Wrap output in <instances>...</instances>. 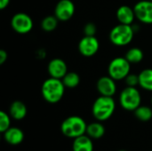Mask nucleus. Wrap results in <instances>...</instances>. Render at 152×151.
Listing matches in <instances>:
<instances>
[{
	"label": "nucleus",
	"instance_id": "3",
	"mask_svg": "<svg viewBox=\"0 0 152 151\" xmlns=\"http://www.w3.org/2000/svg\"><path fill=\"white\" fill-rule=\"evenodd\" d=\"M87 124L79 116H70L65 118L61 125V133L70 139H75L86 134Z\"/></svg>",
	"mask_w": 152,
	"mask_h": 151
},
{
	"label": "nucleus",
	"instance_id": "4",
	"mask_svg": "<svg viewBox=\"0 0 152 151\" xmlns=\"http://www.w3.org/2000/svg\"><path fill=\"white\" fill-rule=\"evenodd\" d=\"M134 36V29L132 25L118 24L110 32V40L116 46H126L129 44Z\"/></svg>",
	"mask_w": 152,
	"mask_h": 151
},
{
	"label": "nucleus",
	"instance_id": "12",
	"mask_svg": "<svg viewBox=\"0 0 152 151\" xmlns=\"http://www.w3.org/2000/svg\"><path fill=\"white\" fill-rule=\"evenodd\" d=\"M47 72L51 77L62 79L68 73V66L62 59L54 58L49 61L47 65Z\"/></svg>",
	"mask_w": 152,
	"mask_h": 151
},
{
	"label": "nucleus",
	"instance_id": "25",
	"mask_svg": "<svg viewBox=\"0 0 152 151\" xmlns=\"http://www.w3.org/2000/svg\"><path fill=\"white\" fill-rule=\"evenodd\" d=\"M84 34L85 36H95L96 34V31H97V28L95 26L94 23L93 22H88L85 25L84 27Z\"/></svg>",
	"mask_w": 152,
	"mask_h": 151
},
{
	"label": "nucleus",
	"instance_id": "18",
	"mask_svg": "<svg viewBox=\"0 0 152 151\" xmlns=\"http://www.w3.org/2000/svg\"><path fill=\"white\" fill-rule=\"evenodd\" d=\"M139 86L145 91L152 92V69H145L140 72Z\"/></svg>",
	"mask_w": 152,
	"mask_h": 151
},
{
	"label": "nucleus",
	"instance_id": "27",
	"mask_svg": "<svg viewBox=\"0 0 152 151\" xmlns=\"http://www.w3.org/2000/svg\"><path fill=\"white\" fill-rule=\"evenodd\" d=\"M10 4V0H0V9L4 10Z\"/></svg>",
	"mask_w": 152,
	"mask_h": 151
},
{
	"label": "nucleus",
	"instance_id": "30",
	"mask_svg": "<svg viewBox=\"0 0 152 151\" xmlns=\"http://www.w3.org/2000/svg\"><path fill=\"white\" fill-rule=\"evenodd\" d=\"M151 1H152V0H151Z\"/></svg>",
	"mask_w": 152,
	"mask_h": 151
},
{
	"label": "nucleus",
	"instance_id": "15",
	"mask_svg": "<svg viewBox=\"0 0 152 151\" xmlns=\"http://www.w3.org/2000/svg\"><path fill=\"white\" fill-rule=\"evenodd\" d=\"M72 151H94V142L87 134L73 139Z\"/></svg>",
	"mask_w": 152,
	"mask_h": 151
},
{
	"label": "nucleus",
	"instance_id": "21",
	"mask_svg": "<svg viewBox=\"0 0 152 151\" xmlns=\"http://www.w3.org/2000/svg\"><path fill=\"white\" fill-rule=\"evenodd\" d=\"M125 57L131 64H137L143 60L144 54L142 49L138 47H132L126 52Z\"/></svg>",
	"mask_w": 152,
	"mask_h": 151
},
{
	"label": "nucleus",
	"instance_id": "11",
	"mask_svg": "<svg viewBox=\"0 0 152 151\" xmlns=\"http://www.w3.org/2000/svg\"><path fill=\"white\" fill-rule=\"evenodd\" d=\"M96 89L100 95L113 97L117 93L116 80L110 76H103L98 79L96 83Z\"/></svg>",
	"mask_w": 152,
	"mask_h": 151
},
{
	"label": "nucleus",
	"instance_id": "22",
	"mask_svg": "<svg viewBox=\"0 0 152 151\" xmlns=\"http://www.w3.org/2000/svg\"><path fill=\"white\" fill-rule=\"evenodd\" d=\"M60 20L53 15H49L45 17L41 21V28L45 32H52L58 27V22Z\"/></svg>",
	"mask_w": 152,
	"mask_h": 151
},
{
	"label": "nucleus",
	"instance_id": "20",
	"mask_svg": "<svg viewBox=\"0 0 152 151\" xmlns=\"http://www.w3.org/2000/svg\"><path fill=\"white\" fill-rule=\"evenodd\" d=\"M134 114L141 122H148L152 119V109L146 105H140L134 111Z\"/></svg>",
	"mask_w": 152,
	"mask_h": 151
},
{
	"label": "nucleus",
	"instance_id": "28",
	"mask_svg": "<svg viewBox=\"0 0 152 151\" xmlns=\"http://www.w3.org/2000/svg\"><path fill=\"white\" fill-rule=\"evenodd\" d=\"M118 151H127V150H118Z\"/></svg>",
	"mask_w": 152,
	"mask_h": 151
},
{
	"label": "nucleus",
	"instance_id": "1",
	"mask_svg": "<svg viewBox=\"0 0 152 151\" xmlns=\"http://www.w3.org/2000/svg\"><path fill=\"white\" fill-rule=\"evenodd\" d=\"M65 89L66 87L61 79L50 77L43 82L41 86V93L46 102L55 104L63 98Z\"/></svg>",
	"mask_w": 152,
	"mask_h": 151
},
{
	"label": "nucleus",
	"instance_id": "10",
	"mask_svg": "<svg viewBox=\"0 0 152 151\" xmlns=\"http://www.w3.org/2000/svg\"><path fill=\"white\" fill-rule=\"evenodd\" d=\"M75 4L71 0H60L54 8V16L60 21L69 20L75 13Z\"/></svg>",
	"mask_w": 152,
	"mask_h": 151
},
{
	"label": "nucleus",
	"instance_id": "16",
	"mask_svg": "<svg viewBox=\"0 0 152 151\" xmlns=\"http://www.w3.org/2000/svg\"><path fill=\"white\" fill-rule=\"evenodd\" d=\"M28 109L26 105L20 101H14L12 102L9 108V115L14 120L20 121L27 116Z\"/></svg>",
	"mask_w": 152,
	"mask_h": 151
},
{
	"label": "nucleus",
	"instance_id": "9",
	"mask_svg": "<svg viewBox=\"0 0 152 151\" xmlns=\"http://www.w3.org/2000/svg\"><path fill=\"white\" fill-rule=\"evenodd\" d=\"M134 10L135 17L139 21L144 24H152V1H139L134 4Z\"/></svg>",
	"mask_w": 152,
	"mask_h": 151
},
{
	"label": "nucleus",
	"instance_id": "7",
	"mask_svg": "<svg viewBox=\"0 0 152 151\" xmlns=\"http://www.w3.org/2000/svg\"><path fill=\"white\" fill-rule=\"evenodd\" d=\"M11 27L18 34H28L33 28V20L28 14L17 12L11 19Z\"/></svg>",
	"mask_w": 152,
	"mask_h": 151
},
{
	"label": "nucleus",
	"instance_id": "26",
	"mask_svg": "<svg viewBox=\"0 0 152 151\" xmlns=\"http://www.w3.org/2000/svg\"><path fill=\"white\" fill-rule=\"evenodd\" d=\"M7 58H8V54L6 53V51L4 50H0V65H3L6 61H7Z\"/></svg>",
	"mask_w": 152,
	"mask_h": 151
},
{
	"label": "nucleus",
	"instance_id": "13",
	"mask_svg": "<svg viewBox=\"0 0 152 151\" xmlns=\"http://www.w3.org/2000/svg\"><path fill=\"white\" fill-rule=\"evenodd\" d=\"M116 16L119 23L126 25H132L136 19L134 7L132 8L129 5L119 6L117 10Z\"/></svg>",
	"mask_w": 152,
	"mask_h": 151
},
{
	"label": "nucleus",
	"instance_id": "6",
	"mask_svg": "<svg viewBox=\"0 0 152 151\" xmlns=\"http://www.w3.org/2000/svg\"><path fill=\"white\" fill-rule=\"evenodd\" d=\"M131 63L126 57L114 58L108 66L109 76L116 81L125 80V78L130 74Z\"/></svg>",
	"mask_w": 152,
	"mask_h": 151
},
{
	"label": "nucleus",
	"instance_id": "31",
	"mask_svg": "<svg viewBox=\"0 0 152 151\" xmlns=\"http://www.w3.org/2000/svg\"><path fill=\"white\" fill-rule=\"evenodd\" d=\"M151 151H152V150H151Z\"/></svg>",
	"mask_w": 152,
	"mask_h": 151
},
{
	"label": "nucleus",
	"instance_id": "23",
	"mask_svg": "<svg viewBox=\"0 0 152 151\" xmlns=\"http://www.w3.org/2000/svg\"><path fill=\"white\" fill-rule=\"evenodd\" d=\"M11 127V116L4 110L0 111V132L4 133Z\"/></svg>",
	"mask_w": 152,
	"mask_h": 151
},
{
	"label": "nucleus",
	"instance_id": "14",
	"mask_svg": "<svg viewBox=\"0 0 152 151\" xmlns=\"http://www.w3.org/2000/svg\"><path fill=\"white\" fill-rule=\"evenodd\" d=\"M4 140L10 145L16 146L20 144L24 140V133L19 127H10L4 133Z\"/></svg>",
	"mask_w": 152,
	"mask_h": 151
},
{
	"label": "nucleus",
	"instance_id": "2",
	"mask_svg": "<svg viewBox=\"0 0 152 151\" xmlns=\"http://www.w3.org/2000/svg\"><path fill=\"white\" fill-rule=\"evenodd\" d=\"M116 110V101L113 97L100 95L93 103L92 114L95 120L104 122L109 120Z\"/></svg>",
	"mask_w": 152,
	"mask_h": 151
},
{
	"label": "nucleus",
	"instance_id": "8",
	"mask_svg": "<svg viewBox=\"0 0 152 151\" xmlns=\"http://www.w3.org/2000/svg\"><path fill=\"white\" fill-rule=\"evenodd\" d=\"M100 48V42L95 36H85L78 43V51L85 57L95 55Z\"/></svg>",
	"mask_w": 152,
	"mask_h": 151
},
{
	"label": "nucleus",
	"instance_id": "19",
	"mask_svg": "<svg viewBox=\"0 0 152 151\" xmlns=\"http://www.w3.org/2000/svg\"><path fill=\"white\" fill-rule=\"evenodd\" d=\"M61 80L66 88L74 89L80 84V76L74 71H68Z\"/></svg>",
	"mask_w": 152,
	"mask_h": 151
},
{
	"label": "nucleus",
	"instance_id": "24",
	"mask_svg": "<svg viewBox=\"0 0 152 151\" xmlns=\"http://www.w3.org/2000/svg\"><path fill=\"white\" fill-rule=\"evenodd\" d=\"M125 82H126V86L136 87L137 85H139V75L130 73V74L125 78Z\"/></svg>",
	"mask_w": 152,
	"mask_h": 151
},
{
	"label": "nucleus",
	"instance_id": "5",
	"mask_svg": "<svg viewBox=\"0 0 152 151\" xmlns=\"http://www.w3.org/2000/svg\"><path fill=\"white\" fill-rule=\"evenodd\" d=\"M119 104L126 111H134L142 105V95L136 87L126 86L119 94Z\"/></svg>",
	"mask_w": 152,
	"mask_h": 151
},
{
	"label": "nucleus",
	"instance_id": "29",
	"mask_svg": "<svg viewBox=\"0 0 152 151\" xmlns=\"http://www.w3.org/2000/svg\"><path fill=\"white\" fill-rule=\"evenodd\" d=\"M151 105H152V96H151Z\"/></svg>",
	"mask_w": 152,
	"mask_h": 151
},
{
	"label": "nucleus",
	"instance_id": "17",
	"mask_svg": "<svg viewBox=\"0 0 152 151\" xmlns=\"http://www.w3.org/2000/svg\"><path fill=\"white\" fill-rule=\"evenodd\" d=\"M105 131L106 130L102 123L96 120V122H93L87 125L86 134H87L93 140H99L103 137Z\"/></svg>",
	"mask_w": 152,
	"mask_h": 151
}]
</instances>
